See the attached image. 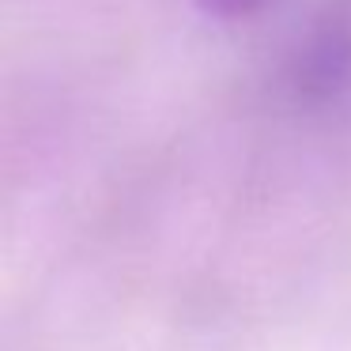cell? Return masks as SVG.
Here are the masks:
<instances>
[{"label":"cell","mask_w":351,"mask_h":351,"mask_svg":"<svg viewBox=\"0 0 351 351\" xmlns=\"http://www.w3.org/2000/svg\"><path fill=\"white\" fill-rule=\"evenodd\" d=\"M291 87L310 106L343 102L351 95V0H328L298 42Z\"/></svg>","instance_id":"1"},{"label":"cell","mask_w":351,"mask_h":351,"mask_svg":"<svg viewBox=\"0 0 351 351\" xmlns=\"http://www.w3.org/2000/svg\"><path fill=\"white\" fill-rule=\"evenodd\" d=\"M197 4H200V12H208V16L234 23V19H250V16H257V12L265 8L268 0H197Z\"/></svg>","instance_id":"2"}]
</instances>
